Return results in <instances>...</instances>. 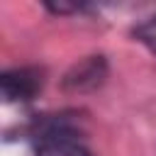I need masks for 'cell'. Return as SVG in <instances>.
<instances>
[{"label":"cell","mask_w":156,"mask_h":156,"mask_svg":"<svg viewBox=\"0 0 156 156\" xmlns=\"http://www.w3.org/2000/svg\"><path fill=\"white\" fill-rule=\"evenodd\" d=\"M41 71L32 68V66H22V68H12L5 71L0 76V90L2 98L7 102H17V100H32L39 90H41Z\"/></svg>","instance_id":"2"},{"label":"cell","mask_w":156,"mask_h":156,"mask_svg":"<svg viewBox=\"0 0 156 156\" xmlns=\"http://www.w3.org/2000/svg\"><path fill=\"white\" fill-rule=\"evenodd\" d=\"M105 78H107L105 56H85L66 71L61 85L68 93H90V90L100 88L105 83Z\"/></svg>","instance_id":"1"},{"label":"cell","mask_w":156,"mask_h":156,"mask_svg":"<svg viewBox=\"0 0 156 156\" xmlns=\"http://www.w3.org/2000/svg\"><path fill=\"white\" fill-rule=\"evenodd\" d=\"M37 156H90V151L80 146L78 139L66 127H61L58 122H51L49 129L41 132Z\"/></svg>","instance_id":"3"},{"label":"cell","mask_w":156,"mask_h":156,"mask_svg":"<svg viewBox=\"0 0 156 156\" xmlns=\"http://www.w3.org/2000/svg\"><path fill=\"white\" fill-rule=\"evenodd\" d=\"M134 37H136L149 51L156 54V15L149 17V20H144L141 24H136V27H134Z\"/></svg>","instance_id":"4"}]
</instances>
